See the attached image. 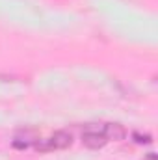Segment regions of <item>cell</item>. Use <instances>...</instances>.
Wrapping results in <instances>:
<instances>
[{"mask_svg":"<svg viewBox=\"0 0 158 160\" xmlns=\"http://www.w3.org/2000/svg\"><path fill=\"white\" fill-rule=\"evenodd\" d=\"M71 143H73V136H71V132H67V130H58V132H54L50 138L41 140L39 143H37V149H39V151L65 149V147H69Z\"/></svg>","mask_w":158,"mask_h":160,"instance_id":"1","label":"cell"},{"mask_svg":"<svg viewBox=\"0 0 158 160\" xmlns=\"http://www.w3.org/2000/svg\"><path fill=\"white\" fill-rule=\"evenodd\" d=\"M106 142H108L106 136L99 130H87V132L82 134V143L89 149H101V147L106 145Z\"/></svg>","mask_w":158,"mask_h":160,"instance_id":"2","label":"cell"},{"mask_svg":"<svg viewBox=\"0 0 158 160\" xmlns=\"http://www.w3.org/2000/svg\"><path fill=\"white\" fill-rule=\"evenodd\" d=\"M102 134L106 136V140L121 142V140H125V136H126V130H125V127H123V125H119V123H108V125L104 127Z\"/></svg>","mask_w":158,"mask_h":160,"instance_id":"3","label":"cell"}]
</instances>
